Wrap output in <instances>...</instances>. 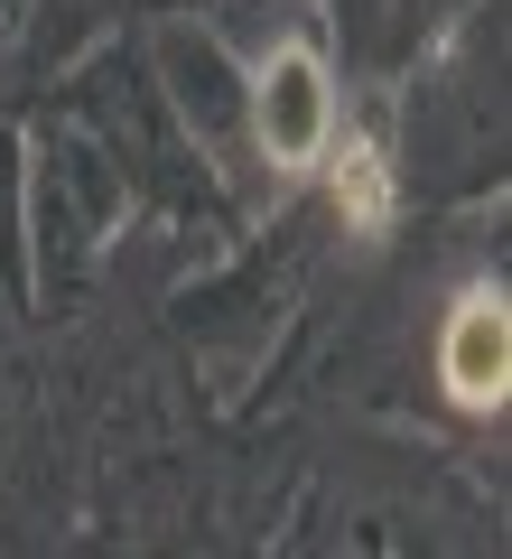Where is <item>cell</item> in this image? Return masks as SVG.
<instances>
[{
	"label": "cell",
	"instance_id": "1",
	"mask_svg": "<svg viewBox=\"0 0 512 559\" xmlns=\"http://www.w3.org/2000/svg\"><path fill=\"white\" fill-rule=\"evenodd\" d=\"M252 131H261V159L289 168V178L335 150V75H326V47L317 38H289L271 66H261Z\"/></svg>",
	"mask_w": 512,
	"mask_h": 559
},
{
	"label": "cell",
	"instance_id": "2",
	"mask_svg": "<svg viewBox=\"0 0 512 559\" xmlns=\"http://www.w3.org/2000/svg\"><path fill=\"white\" fill-rule=\"evenodd\" d=\"M438 382H448L466 411H493L512 382V308L503 289H466L448 308V336H438Z\"/></svg>",
	"mask_w": 512,
	"mask_h": 559
},
{
	"label": "cell",
	"instance_id": "3",
	"mask_svg": "<svg viewBox=\"0 0 512 559\" xmlns=\"http://www.w3.org/2000/svg\"><path fill=\"white\" fill-rule=\"evenodd\" d=\"M335 205L355 234H382L392 224V168H382L373 140H345V159H335Z\"/></svg>",
	"mask_w": 512,
	"mask_h": 559
}]
</instances>
